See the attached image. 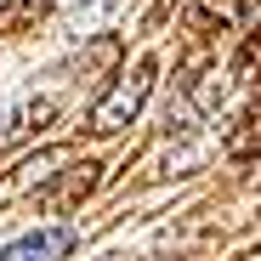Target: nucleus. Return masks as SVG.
Instances as JSON below:
<instances>
[{"instance_id":"obj_1","label":"nucleus","mask_w":261,"mask_h":261,"mask_svg":"<svg viewBox=\"0 0 261 261\" xmlns=\"http://www.w3.org/2000/svg\"><path fill=\"white\" fill-rule=\"evenodd\" d=\"M153 80H159V57L148 51V57H137L125 74H114V85L91 102V114H85V130L91 137H114V130H125L130 119L142 114V102H148V91H153Z\"/></svg>"},{"instance_id":"obj_2","label":"nucleus","mask_w":261,"mask_h":261,"mask_svg":"<svg viewBox=\"0 0 261 261\" xmlns=\"http://www.w3.org/2000/svg\"><path fill=\"white\" fill-rule=\"evenodd\" d=\"M74 159H80L74 148H40V153L17 159L6 176H0V204H17V199H29V193H46V182L57 176V170H68Z\"/></svg>"},{"instance_id":"obj_3","label":"nucleus","mask_w":261,"mask_h":261,"mask_svg":"<svg viewBox=\"0 0 261 261\" xmlns=\"http://www.w3.org/2000/svg\"><path fill=\"white\" fill-rule=\"evenodd\" d=\"M97 182H102V165H97V159H74L68 170H57V176L46 182L40 210H46V216H68V210H80L85 199L97 193Z\"/></svg>"},{"instance_id":"obj_4","label":"nucleus","mask_w":261,"mask_h":261,"mask_svg":"<svg viewBox=\"0 0 261 261\" xmlns=\"http://www.w3.org/2000/svg\"><path fill=\"white\" fill-rule=\"evenodd\" d=\"M250 12H255V0H193V6H188V40L204 46V40L239 29Z\"/></svg>"},{"instance_id":"obj_5","label":"nucleus","mask_w":261,"mask_h":261,"mask_svg":"<svg viewBox=\"0 0 261 261\" xmlns=\"http://www.w3.org/2000/svg\"><path fill=\"white\" fill-rule=\"evenodd\" d=\"M51 119H57V102L51 97H17V102H6V108H0V148L34 137V130H46Z\"/></svg>"},{"instance_id":"obj_6","label":"nucleus","mask_w":261,"mask_h":261,"mask_svg":"<svg viewBox=\"0 0 261 261\" xmlns=\"http://www.w3.org/2000/svg\"><path fill=\"white\" fill-rule=\"evenodd\" d=\"M74 244H80L74 227H40V233H23L17 244H6L0 261H63Z\"/></svg>"},{"instance_id":"obj_7","label":"nucleus","mask_w":261,"mask_h":261,"mask_svg":"<svg viewBox=\"0 0 261 261\" xmlns=\"http://www.w3.org/2000/svg\"><path fill=\"white\" fill-rule=\"evenodd\" d=\"M182 97H188L199 114H216L222 97H227V80L216 74V68H204V63H188V68H182Z\"/></svg>"},{"instance_id":"obj_8","label":"nucleus","mask_w":261,"mask_h":261,"mask_svg":"<svg viewBox=\"0 0 261 261\" xmlns=\"http://www.w3.org/2000/svg\"><path fill=\"white\" fill-rule=\"evenodd\" d=\"M114 63H119V40H114V34H97L80 57L63 63V74H68V80H91V74H102V68H114Z\"/></svg>"},{"instance_id":"obj_9","label":"nucleus","mask_w":261,"mask_h":261,"mask_svg":"<svg viewBox=\"0 0 261 261\" xmlns=\"http://www.w3.org/2000/svg\"><path fill=\"white\" fill-rule=\"evenodd\" d=\"M222 148H227V159H261V97L239 114V125L227 130Z\"/></svg>"},{"instance_id":"obj_10","label":"nucleus","mask_w":261,"mask_h":261,"mask_svg":"<svg viewBox=\"0 0 261 261\" xmlns=\"http://www.w3.org/2000/svg\"><path fill=\"white\" fill-rule=\"evenodd\" d=\"M57 0H0V34H29Z\"/></svg>"},{"instance_id":"obj_11","label":"nucleus","mask_w":261,"mask_h":261,"mask_svg":"<svg viewBox=\"0 0 261 261\" xmlns=\"http://www.w3.org/2000/svg\"><path fill=\"white\" fill-rule=\"evenodd\" d=\"M233 80H239V85H261V29L244 34V46H239V57H233Z\"/></svg>"},{"instance_id":"obj_12","label":"nucleus","mask_w":261,"mask_h":261,"mask_svg":"<svg viewBox=\"0 0 261 261\" xmlns=\"http://www.w3.org/2000/svg\"><path fill=\"white\" fill-rule=\"evenodd\" d=\"M239 261H261V244H255V250H244V255H239Z\"/></svg>"}]
</instances>
